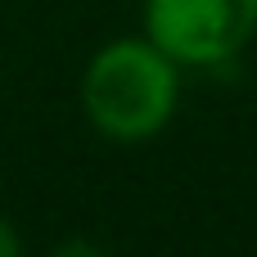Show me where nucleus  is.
<instances>
[{"label": "nucleus", "mask_w": 257, "mask_h": 257, "mask_svg": "<svg viewBox=\"0 0 257 257\" xmlns=\"http://www.w3.org/2000/svg\"><path fill=\"white\" fill-rule=\"evenodd\" d=\"M0 257H27V248H23V235H18V226L0 212Z\"/></svg>", "instance_id": "4"}, {"label": "nucleus", "mask_w": 257, "mask_h": 257, "mask_svg": "<svg viewBox=\"0 0 257 257\" xmlns=\"http://www.w3.org/2000/svg\"><path fill=\"white\" fill-rule=\"evenodd\" d=\"M181 104V63L149 36H117L99 45L81 72L86 122L117 145H140L167 131Z\"/></svg>", "instance_id": "1"}, {"label": "nucleus", "mask_w": 257, "mask_h": 257, "mask_svg": "<svg viewBox=\"0 0 257 257\" xmlns=\"http://www.w3.org/2000/svg\"><path fill=\"white\" fill-rule=\"evenodd\" d=\"M50 257H108V248H104V244H95V239H86V235H72V239L54 244Z\"/></svg>", "instance_id": "3"}, {"label": "nucleus", "mask_w": 257, "mask_h": 257, "mask_svg": "<svg viewBox=\"0 0 257 257\" xmlns=\"http://www.w3.org/2000/svg\"><path fill=\"white\" fill-rule=\"evenodd\" d=\"M145 36L185 68H221L257 36V0H145Z\"/></svg>", "instance_id": "2"}]
</instances>
